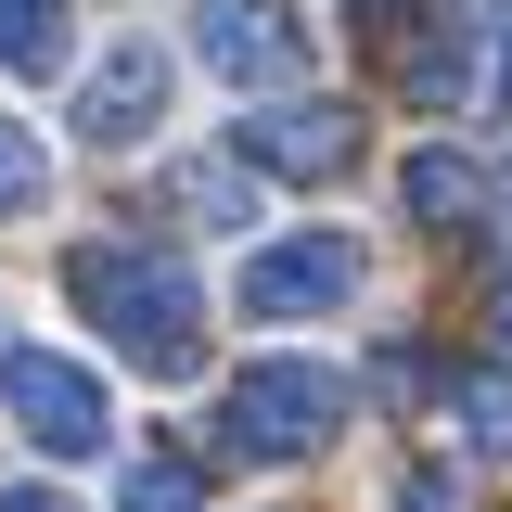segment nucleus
<instances>
[{"instance_id":"nucleus-13","label":"nucleus","mask_w":512,"mask_h":512,"mask_svg":"<svg viewBox=\"0 0 512 512\" xmlns=\"http://www.w3.org/2000/svg\"><path fill=\"white\" fill-rule=\"evenodd\" d=\"M461 423L487 461H512V372H461Z\"/></svg>"},{"instance_id":"nucleus-9","label":"nucleus","mask_w":512,"mask_h":512,"mask_svg":"<svg viewBox=\"0 0 512 512\" xmlns=\"http://www.w3.org/2000/svg\"><path fill=\"white\" fill-rule=\"evenodd\" d=\"M180 205L205 218V231H244V218H256V180H244V154H192V167H180Z\"/></svg>"},{"instance_id":"nucleus-12","label":"nucleus","mask_w":512,"mask_h":512,"mask_svg":"<svg viewBox=\"0 0 512 512\" xmlns=\"http://www.w3.org/2000/svg\"><path fill=\"white\" fill-rule=\"evenodd\" d=\"M116 512H205V487H192V461H128Z\"/></svg>"},{"instance_id":"nucleus-11","label":"nucleus","mask_w":512,"mask_h":512,"mask_svg":"<svg viewBox=\"0 0 512 512\" xmlns=\"http://www.w3.org/2000/svg\"><path fill=\"white\" fill-rule=\"evenodd\" d=\"M39 192H52V154H39V128H26V116H0V218H26Z\"/></svg>"},{"instance_id":"nucleus-7","label":"nucleus","mask_w":512,"mask_h":512,"mask_svg":"<svg viewBox=\"0 0 512 512\" xmlns=\"http://www.w3.org/2000/svg\"><path fill=\"white\" fill-rule=\"evenodd\" d=\"M244 167L333 180V167H359V116H346V103H256L244 116Z\"/></svg>"},{"instance_id":"nucleus-14","label":"nucleus","mask_w":512,"mask_h":512,"mask_svg":"<svg viewBox=\"0 0 512 512\" xmlns=\"http://www.w3.org/2000/svg\"><path fill=\"white\" fill-rule=\"evenodd\" d=\"M397 512H461V474H410V500Z\"/></svg>"},{"instance_id":"nucleus-2","label":"nucleus","mask_w":512,"mask_h":512,"mask_svg":"<svg viewBox=\"0 0 512 512\" xmlns=\"http://www.w3.org/2000/svg\"><path fill=\"white\" fill-rule=\"evenodd\" d=\"M333 423H346V372H320V359H256V372H231V397H218V461H308V448H333Z\"/></svg>"},{"instance_id":"nucleus-4","label":"nucleus","mask_w":512,"mask_h":512,"mask_svg":"<svg viewBox=\"0 0 512 512\" xmlns=\"http://www.w3.org/2000/svg\"><path fill=\"white\" fill-rule=\"evenodd\" d=\"M359 231H282V244H256L244 256V282H231V308L244 320H320V308H346L359 295Z\"/></svg>"},{"instance_id":"nucleus-1","label":"nucleus","mask_w":512,"mask_h":512,"mask_svg":"<svg viewBox=\"0 0 512 512\" xmlns=\"http://www.w3.org/2000/svg\"><path fill=\"white\" fill-rule=\"evenodd\" d=\"M64 282H77V308H90V333H103L116 359H141V372H192L205 295H192L180 256H154V244H77Z\"/></svg>"},{"instance_id":"nucleus-6","label":"nucleus","mask_w":512,"mask_h":512,"mask_svg":"<svg viewBox=\"0 0 512 512\" xmlns=\"http://www.w3.org/2000/svg\"><path fill=\"white\" fill-rule=\"evenodd\" d=\"M154 116H167V52L116 39V52L90 64V77H77V141L128 154V141H154Z\"/></svg>"},{"instance_id":"nucleus-10","label":"nucleus","mask_w":512,"mask_h":512,"mask_svg":"<svg viewBox=\"0 0 512 512\" xmlns=\"http://www.w3.org/2000/svg\"><path fill=\"white\" fill-rule=\"evenodd\" d=\"M0 64L13 77H52L64 64V0H0Z\"/></svg>"},{"instance_id":"nucleus-8","label":"nucleus","mask_w":512,"mask_h":512,"mask_svg":"<svg viewBox=\"0 0 512 512\" xmlns=\"http://www.w3.org/2000/svg\"><path fill=\"white\" fill-rule=\"evenodd\" d=\"M397 192H410V218H436V231H461V218H474V205H487V180H474V154H410V167H397Z\"/></svg>"},{"instance_id":"nucleus-15","label":"nucleus","mask_w":512,"mask_h":512,"mask_svg":"<svg viewBox=\"0 0 512 512\" xmlns=\"http://www.w3.org/2000/svg\"><path fill=\"white\" fill-rule=\"evenodd\" d=\"M0 512H77L64 487H0Z\"/></svg>"},{"instance_id":"nucleus-16","label":"nucleus","mask_w":512,"mask_h":512,"mask_svg":"<svg viewBox=\"0 0 512 512\" xmlns=\"http://www.w3.org/2000/svg\"><path fill=\"white\" fill-rule=\"evenodd\" d=\"M487 90H500V103H512V13H500V64H487Z\"/></svg>"},{"instance_id":"nucleus-3","label":"nucleus","mask_w":512,"mask_h":512,"mask_svg":"<svg viewBox=\"0 0 512 512\" xmlns=\"http://www.w3.org/2000/svg\"><path fill=\"white\" fill-rule=\"evenodd\" d=\"M0 410L26 423V448H52V461L116 448V397L77 372V359H52V346H13V359H0Z\"/></svg>"},{"instance_id":"nucleus-5","label":"nucleus","mask_w":512,"mask_h":512,"mask_svg":"<svg viewBox=\"0 0 512 512\" xmlns=\"http://www.w3.org/2000/svg\"><path fill=\"white\" fill-rule=\"evenodd\" d=\"M192 52L231 90H282V77H308V13L295 0H192Z\"/></svg>"},{"instance_id":"nucleus-17","label":"nucleus","mask_w":512,"mask_h":512,"mask_svg":"<svg viewBox=\"0 0 512 512\" xmlns=\"http://www.w3.org/2000/svg\"><path fill=\"white\" fill-rule=\"evenodd\" d=\"M500 333H512V282H500Z\"/></svg>"}]
</instances>
